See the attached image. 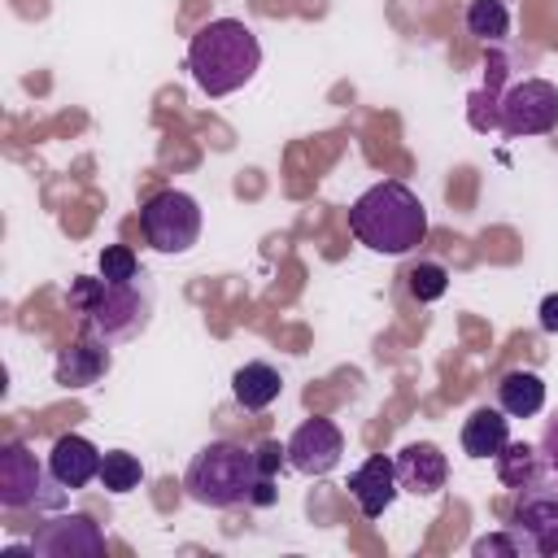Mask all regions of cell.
Instances as JSON below:
<instances>
[{"label":"cell","mask_w":558,"mask_h":558,"mask_svg":"<svg viewBox=\"0 0 558 558\" xmlns=\"http://www.w3.org/2000/svg\"><path fill=\"white\" fill-rule=\"evenodd\" d=\"M349 231L371 253L401 257V253H410V248H418L427 240V209H423L414 187L388 179V183L366 187L349 205Z\"/></svg>","instance_id":"1"},{"label":"cell","mask_w":558,"mask_h":558,"mask_svg":"<svg viewBox=\"0 0 558 558\" xmlns=\"http://www.w3.org/2000/svg\"><path fill=\"white\" fill-rule=\"evenodd\" d=\"M497 126L506 135H545L558 126V87L549 78H519L497 100Z\"/></svg>","instance_id":"8"},{"label":"cell","mask_w":558,"mask_h":558,"mask_svg":"<svg viewBox=\"0 0 558 558\" xmlns=\"http://www.w3.org/2000/svg\"><path fill=\"white\" fill-rule=\"evenodd\" d=\"M349 493H353V501H357V510H362L366 519H379V514L392 506V497L401 493L397 462L384 458V453H371V458L349 475Z\"/></svg>","instance_id":"12"},{"label":"cell","mask_w":558,"mask_h":558,"mask_svg":"<svg viewBox=\"0 0 558 558\" xmlns=\"http://www.w3.org/2000/svg\"><path fill=\"white\" fill-rule=\"evenodd\" d=\"M392 462H397V480H401V488L414 493V497H432V493H440L445 480H449V458H445L440 445H432V440H414V445H405Z\"/></svg>","instance_id":"11"},{"label":"cell","mask_w":558,"mask_h":558,"mask_svg":"<svg viewBox=\"0 0 558 558\" xmlns=\"http://www.w3.org/2000/svg\"><path fill=\"white\" fill-rule=\"evenodd\" d=\"M497 405L510 418H532L545 405V379L536 371H506L497 384Z\"/></svg>","instance_id":"17"},{"label":"cell","mask_w":558,"mask_h":558,"mask_svg":"<svg viewBox=\"0 0 558 558\" xmlns=\"http://www.w3.org/2000/svg\"><path fill=\"white\" fill-rule=\"evenodd\" d=\"M466 31L484 44H497L510 35V9L501 0H471L466 4Z\"/></svg>","instance_id":"19"},{"label":"cell","mask_w":558,"mask_h":558,"mask_svg":"<svg viewBox=\"0 0 558 558\" xmlns=\"http://www.w3.org/2000/svg\"><path fill=\"white\" fill-rule=\"evenodd\" d=\"M344 453V436L331 418H305L292 436H288V466L301 475H327L336 471Z\"/></svg>","instance_id":"10"},{"label":"cell","mask_w":558,"mask_h":558,"mask_svg":"<svg viewBox=\"0 0 558 558\" xmlns=\"http://www.w3.org/2000/svg\"><path fill=\"white\" fill-rule=\"evenodd\" d=\"M523 554L532 558H558V475H541L536 484L519 488V501L506 523Z\"/></svg>","instance_id":"5"},{"label":"cell","mask_w":558,"mask_h":558,"mask_svg":"<svg viewBox=\"0 0 558 558\" xmlns=\"http://www.w3.org/2000/svg\"><path fill=\"white\" fill-rule=\"evenodd\" d=\"M536 323H541V331L558 336V292H549V296L541 301V310H536Z\"/></svg>","instance_id":"26"},{"label":"cell","mask_w":558,"mask_h":558,"mask_svg":"<svg viewBox=\"0 0 558 558\" xmlns=\"http://www.w3.org/2000/svg\"><path fill=\"white\" fill-rule=\"evenodd\" d=\"M262 65L257 35L235 17H214L187 39V70L205 96L240 92Z\"/></svg>","instance_id":"2"},{"label":"cell","mask_w":558,"mask_h":558,"mask_svg":"<svg viewBox=\"0 0 558 558\" xmlns=\"http://www.w3.org/2000/svg\"><path fill=\"white\" fill-rule=\"evenodd\" d=\"M140 480H144V466H140L135 453L109 449V453L100 458V488H109V493H131V488H140Z\"/></svg>","instance_id":"20"},{"label":"cell","mask_w":558,"mask_h":558,"mask_svg":"<svg viewBox=\"0 0 558 558\" xmlns=\"http://www.w3.org/2000/svg\"><path fill=\"white\" fill-rule=\"evenodd\" d=\"M61 501H65V484H57V475L22 440H9L0 449V506L31 510V506H61Z\"/></svg>","instance_id":"6"},{"label":"cell","mask_w":558,"mask_h":558,"mask_svg":"<svg viewBox=\"0 0 558 558\" xmlns=\"http://www.w3.org/2000/svg\"><path fill=\"white\" fill-rule=\"evenodd\" d=\"M109 366H113L109 344H105L100 336H92V331H87L83 340L65 344V349L57 353L52 375H57V384H61V388H92L96 379H105V375H109Z\"/></svg>","instance_id":"13"},{"label":"cell","mask_w":558,"mask_h":558,"mask_svg":"<svg viewBox=\"0 0 558 558\" xmlns=\"http://www.w3.org/2000/svg\"><path fill=\"white\" fill-rule=\"evenodd\" d=\"M283 392V379L270 362H244L235 375H231V397L244 405V410H266L270 401H279Z\"/></svg>","instance_id":"16"},{"label":"cell","mask_w":558,"mask_h":558,"mask_svg":"<svg viewBox=\"0 0 558 558\" xmlns=\"http://www.w3.org/2000/svg\"><path fill=\"white\" fill-rule=\"evenodd\" d=\"M497 462V480L506 484V488H527V484H536L541 475H545V458H541V449H532L527 440H506V449L493 458Z\"/></svg>","instance_id":"18"},{"label":"cell","mask_w":558,"mask_h":558,"mask_svg":"<svg viewBox=\"0 0 558 558\" xmlns=\"http://www.w3.org/2000/svg\"><path fill=\"white\" fill-rule=\"evenodd\" d=\"M70 310L83 314L87 331L100 336L105 344H122V340H135L148 318H153V288L148 279H126V283H109V279H92V275H78L70 283Z\"/></svg>","instance_id":"3"},{"label":"cell","mask_w":558,"mask_h":558,"mask_svg":"<svg viewBox=\"0 0 558 558\" xmlns=\"http://www.w3.org/2000/svg\"><path fill=\"white\" fill-rule=\"evenodd\" d=\"M100 279H109V283L140 279V257H135V248H126V244H105V248H100Z\"/></svg>","instance_id":"22"},{"label":"cell","mask_w":558,"mask_h":558,"mask_svg":"<svg viewBox=\"0 0 558 558\" xmlns=\"http://www.w3.org/2000/svg\"><path fill=\"white\" fill-rule=\"evenodd\" d=\"M140 231H144V240L157 253H187L201 240V205L187 192L166 187V192H157V196L144 201Z\"/></svg>","instance_id":"7"},{"label":"cell","mask_w":558,"mask_h":558,"mask_svg":"<svg viewBox=\"0 0 558 558\" xmlns=\"http://www.w3.org/2000/svg\"><path fill=\"white\" fill-rule=\"evenodd\" d=\"M257 484H262L257 453L235 445V440H209L205 449L192 453L187 475H183L187 497L201 506H214V510H231V506L253 501Z\"/></svg>","instance_id":"4"},{"label":"cell","mask_w":558,"mask_h":558,"mask_svg":"<svg viewBox=\"0 0 558 558\" xmlns=\"http://www.w3.org/2000/svg\"><path fill=\"white\" fill-rule=\"evenodd\" d=\"M31 549L39 558H96L105 554V532L87 514H57L35 532Z\"/></svg>","instance_id":"9"},{"label":"cell","mask_w":558,"mask_h":558,"mask_svg":"<svg viewBox=\"0 0 558 558\" xmlns=\"http://www.w3.org/2000/svg\"><path fill=\"white\" fill-rule=\"evenodd\" d=\"M510 440V414L501 405H480L462 423V453L466 458H497Z\"/></svg>","instance_id":"15"},{"label":"cell","mask_w":558,"mask_h":558,"mask_svg":"<svg viewBox=\"0 0 558 558\" xmlns=\"http://www.w3.org/2000/svg\"><path fill=\"white\" fill-rule=\"evenodd\" d=\"M405 279H410V296L414 301H440L445 288H449V270L440 262H418Z\"/></svg>","instance_id":"21"},{"label":"cell","mask_w":558,"mask_h":558,"mask_svg":"<svg viewBox=\"0 0 558 558\" xmlns=\"http://www.w3.org/2000/svg\"><path fill=\"white\" fill-rule=\"evenodd\" d=\"M253 453H257V471H262V480H275V471L288 462V445H279V440H262Z\"/></svg>","instance_id":"24"},{"label":"cell","mask_w":558,"mask_h":558,"mask_svg":"<svg viewBox=\"0 0 558 558\" xmlns=\"http://www.w3.org/2000/svg\"><path fill=\"white\" fill-rule=\"evenodd\" d=\"M471 554H475V558H519L523 549H519V541H514V532L506 527V532H493V536H480V541L471 545Z\"/></svg>","instance_id":"23"},{"label":"cell","mask_w":558,"mask_h":558,"mask_svg":"<svg viewBox=\"0 0 558 558\" xmlns=\"http://www.w3.org/2000/svg\"><path fill=\"white\" fill-rule=\"evenodd\" d=\"M100 458H105V453H100L87 436L70 432V436H57V445H52V453H48V471L57 475V484H65V488L74 493V488L100 480Z\"/></svg>","instance_id":"14"},{"label":"cell","mask_w":558,"mask_h":558,"mask_svg":"<svg viewBox=\"0 0 558 558\" xmlns=\"http://www.w3.org/2000/svg\"><path fill=\"white\" fill-rule=\"evenodd\" d=\"M541 458H545V471L558 475V410H554V418L541 432Z\"/></svg>","instance_id":"25"}]
</instances>
